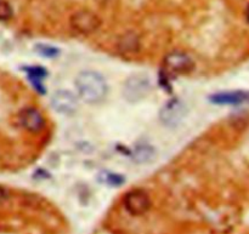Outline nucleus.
I'll list each match as a JSON object with an SVG mask.
<instances>
[{
	"label": "nucleus",
	"mask_w": 249,
	"mask_h": 234,
	"mask_svg": "<svg viewBox=\"0 0 249 234\" xmlns=\"http://www.w3.org/2000/svg\"><path fill=\"white\" fill-rule=\"evenodd\" d=\"M74 85L79 99L88 104L100 103L108 92L106 79L95 70L80 72L75 78Z\"/></svg>",
	"instance_id": "1"
},
{
	"label": "nucleus",
	"mask_w": 249,
	"mask_h": 234,
	"mask_svg": "<svg viewBox=\"0 0 249 234\" xmlns=\"http://www.w3.org/2000/svg\"><path fill=\"white\" fill-rule=\"evenodd\" d=\"M152 91V80L145 73L130 75L123 85V97L130 103L143 101Z\"/></svg>",
	"instance_id": "2"
},
{
	"label": "nucleus",
	"mask_w": 249,
	"mask_h": 234,
	"mask_svg": "<svg viewBox=\"0 0 249 234\" xmlns=\"http://www.w3.org/2000/svg\"><path fill=\"white\" fill-rule=\"evenodd\" d=\"M195 68V62L187 53L175 51L167 55L163 60V72L167 77L177 78L187 74Z\"/></svg>",
	"instance_id": "3"
},
{
	"label": "nucleus",
	"mask_w": 249,
	"mask_h": 234,
	"mask_svg": "<svg viewBox=\"0 0 249 234\" xmlns=\"http://www.w3.org/2000/svg\"><path fill=\"white\" fill-rule=\"evenodd\" d=\"M186 114L187 108L184 102L179 99H173L160 108V120L167 128H177L182 123Z\"/></svg>",
	"instance_id": "4"
},
{
	"label": "nucleus",
	"mask_w": 249,
	"mask_h": 234,
	"mask_svg": "<svg viewBox=\"0 0 249 234\" xmlns=\"http://www.w3.org/2000/svg\"><path fill=\"white\" fill-rule=\"evenodd\" d=\"M124 208L130 215H145L151 208V198L143 189H133L124 197Z\"/></svg>",
	"instance_id": "5"
},
{
	"label": "nucleus",
	"mask_w": 249,
	"mask_h": 234,
	"mask_svg": "<svg viewBox=\"0 0 249 234\" xmlns=\"http://www.w3.org/2000/svg\"><path fill=\"white\" fill-rule=\"evenodd\" d=\"M51 107L53 111L63 116H72L79 107L78 97L70 90H56L51 96Z\"/></svg>",
	"instance_id": "6"
},
{
	"label": "nucleus",
	"mask_w": 249,
	"mask_h": 234,
	"mask_svg": "<svg viewBox=\"0 0 249 234\" xmlns=\"http://www.w3.org/2000/svg\"><path fill=\"white\" fill-rule=\"evenodd\" d=\"M18 121L22 128L31 133H39L45 125L44 117L41 116L38 109L33 108V107L22 109L18 114Z\"/></svg>",
	"instance_id": "7"
},
{
	"label": "nucleus",
	"mask_w": 249,
	"mask_h": 234,
	"mask_svg": "<svg viewBox=\"0 0 249 234\" xmlns=\"http://www.w3.org/2000/svg\"><path fill=\"white\" fill-rule=\"evenodd\" d=\"M71 24L77 32H80L83 34H88L97 29L100 22L97 16L90 14L88 11L78 12L71 19Z\"/></svg>",
	"instance_id": "8"
},
{
	"label": "nucleus",
	"mask_w": 249,
	"mask_h": 234,
	"mask_svg": "<svg viewBox=\"0 0 249 234\" xmlns=\"http://www.w3.org/2000/svg\"><path fill=\"white\" fill-rule=\"evenodd\" d=\"M211 101L215 104H243L249 103V92L235 90V91H223L211 96Z\"/></svg>",
	"instance_id": "9"
},
{
	"label": "nucleus",
	"mask_w": 249,
	"mask_h": 234,
	"mask_svg": "<svg viewBox=\"0 0 249 234\" xmlns=\"http://www.w3.org/2000/svg\"><path fill=\"white\" fill-rule=\"evenodd\" d=\"M157 153L156 150L151 145L142 143V145L136 146L135 150H133V160L136 164H150L153 160H156Z\"/></svg>",
	"instance_id": "10"
},
{
	"label": "nucleus",
	"mask_w": 249,
	"mask_h": 234,
	"mask_svg": "<svg viewBox=\"0 0 249 234\" xmlns=\"http://www.w3.org/2000/svg\"><path fill=\"white\" fill-rule=\"evenodd\" d=\"M99 181L101 184H106V186L109 187H118L122 186L124 184V177L119 174H114V172L109 171H102L101 174L99 175Z\"/></svg>",
	"instance_id": "11"
},
{
	"label": "nucleus",
	"mask_w": 249,
	"mask_h": 234,
	"mask_svg": "<svg viewBox=\"0 0 249 234\" xmlns=\"http://www.w3.org/2000/svg\"><path fill=\"white\" fill-rule=\"evenodd\" d=\"M27 74L29 75V79L32 80L33 84H36V83L39 84V83H41V79L46 75V73L40 67H29L27 68Z\"/></svg>",
	"instance_id": "12"
},
{
	"label": "nucleus",
	"mask_w": 249,
	"mask_h": 234,
	"mask_svg": "<svg viewBox=\"0 0 249 234\" xmlns=\"http://www.w3.org/2000/svg\"><path fill=\"white\" fill-rule=\"evenodd\" d=\"M36 51H38L39 55L44 56V57H55L58 55V49L53 48L51 45H45V44H40V45H36Z\"/></svg>",
	"instance_id": "13"
},
{
	"label": "nucleus",
	"mask_w": 249,
	"mask_h": 234,
	"mask_svg": "<svg viewBox=\"0 0 249 234\" xmlns=\"http://www.w3.org/2000/svg\"><path fill=\"white\" fill-rule=\"evenodd\" d=\"M12 9L9 2L5 0H0V21H7L11 18Z\"/></svg>",
	"instance_id": "14"
},
{
	"label": "nucleus",
	"mask_w": 249,
	"mask_h": 234,
	"mask_svg": "<svg viewBox=\"0 0 249 234\" xmlns=\"http://www.w3.org/2000/svg\"><path fill=\"white\" fill-rule=\"evenodd\" d=\"M5 198H6V192H5L4 189H2L1 187H0V201H4Z\"/></svg>",
	"instance_id": "15"
},
{
	"label": "nucleus",
	"mask_w": 249,
	"mask_h": 234,
	"mask_svg": "<svg viewBox=\"0 0 249 234\" xmlns=\"http://www.w3.org/2000/svg\"><path fill=\"white\" fill-rule=\"evenodd\" d=\"M246 18H247V22L249 23V5H248L247 10H246Z\"/></svg>",
	"instance_id": "16"
}]
</instances>
